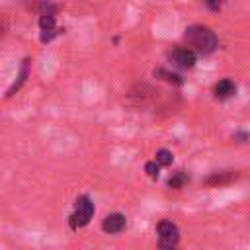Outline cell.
Masks as SVG:
<instances>
[{"instance_id": "1", "label": "cell", "mask_w": 250, "mask_h": 250, "mask_svg": "<svg viewBox=\"0 0 250 250\" xmlns=\"http://www.w3.org/2000/svg\"><path fill=\"white\" fill-rule=\"evenodd\" d=\"M186 39L201 55L213 53L217 49V45H219V39H217L215 31L205 27V25H191V27H188L186 29Z\"/></svg>"}, {"instance_id": "2", "label": "cell", "mask_w": 250, "mask_h": 250, "mask_svg": "<svg viewBox=\"0 0 250 250\" xmlns=\"http://www.w3.org/2000/svg\"><path fill=\"white\" fill-rule=\"evenodd\" d=\"M92 217H94V203H92V199L88 195H80L74 201V211L68 217V225H70L72 230H76L80 227H86Z\"/></svg>"}, {"instance_id": "3", "label": "cell", "mask_w": 250, "mask_h": 250, "mask_svg": "<svg viewBox=\"0 0 250 250\" xmlns=\"http://www.w3.org/2000/svg\"><path fill=\"white\" fill-rule=\"evenodd\" d=\"M156 232H158L160 248H176V244L180 240V229L176 227V223L164 219L156 225Z\"/></svg>"}, {"instance_id": "4", "label": "cell", "mask_w": 250, "mask_h": 250, "mask_svg": "<svg viewBox=\"0 0 250 250\" xmlns=\"http://www.w3.org/2000/svg\"><path fill=\"white\" fill-rule=\"evenodd\" d=\"M168 61L178 68H191L195 64V51L189 47H174L168 51Z\"/></svg>"}, {"instance_id": "5", "label": "cell", "mask_w": 250, "mask_h": 250, "mask_svg": "<svg viewBox=\"0 0 250 250\" xmlns=\"http://www.w3.org/2000/svg\"><path fill=\"white\" fill-rule=\"evenodd\" d=\"M102 229L107 234L121 232L125 229V215H121V213H109V215H105V219L102 221Z\"/></svg>"}, {"instance_id": "6", "label": "cell", "mask_w": 250, "mask_h": 250, "mask_svg": "<svg viewBox=\"0 0 250 250\" xmlns=\"http://www.w3.org/2000/svg\"><path fill=\"white\" fill-rule=\"evenodd\" d=\"M213 94H215L217 100H229V98H232V96L236 94V84H234V80H230V78L219 80V82L213 86Z\"/></svg>"}, {"instance_id": "7", "label": "cell", "mask_w": 250, "mask_h": 250, "mask_svg": "<svg viewBox=\"0 0 250 250\" xmlns=\"http://www.w3.org/2000/svg\"><path fill=\"white\" fill-rule=\"evenodd\" d=\"M236 178H238L236 172H232V170H223V172H213L211 176H207V178H205V184H207V186H225V184H229V182H232V180H236Z\"/></svg>"}, {"instance_id": "8", "label": "cell", "mask_w": 250, "mask_h": 250, "mask_svg": "<svg viewBox=\"0 0 250 250\" xmlns=\"http://www.w3.org/2000/svg\"><path fill=\"white\" fill-rule=\"evenodd\" d=\"M154 76L156 78H162V80H166V82H170V84H184V80H182V76L180 74H176V72H170V70H166V68H156L154 70Z\"/></svg>"}, {"instance_id": "9", "label": "cell", "mask_w": 250, "mask_h": 250, "mask_svg": "<svg viewBox=\"0 0 250 250\" xmlns=\"http://www.w3.org/2000/svg\"><path fill=\"white\" fill-rule=\"evenodd\" d=\"M27 74H29V59H25V61H23V64H21V70H20V76H18V82H16V84H14V86L8 90V96H12V94H14V92H16V90H18V88H20V86L25 82Z\"/></svg>"}, {"instance_id": "10", "label": "cell", "mask_w": 250, "mask_h": 250, "mask_svg": "<svg viewBox=\"0 0 250 250\" xmlns=\"http://www.w3.org/2000/svg\"><path fill=\"white\" fill-rule=\"evenodd\" d=\"M39 27L41 31H53L55 29V14H41L39 16Z\"/></svg>"}, {"instance_id": "11", "label": "cell", "mask_w": 250, "mask_h": 250, "mask_svg": "<svg viewBox=\"0 0 250 250\" xmlns=\"http://www.w3.org/2000/svg\"><path fill=\"white\" fill-rule=\"evenodd\" d=\"M172 160H174V156H172V152H170V150H166V148L156 150V158H154V162H156L158 166H170V164H172Z\"/></svg>"}, {"instance_id": "12", "label": "cell", "mask_w": 250, "mask_h": 250, "mask_svg": "<svg viewBox=\"0 0 250 250\" xmlns=\"http://www.w3.org/2000/svg\"><path fill=\"white\" fill-rule=\"evenodd\" d=\"M186 182H188V174H186L184 170H180V172H176V174L168 180V186H170V188H174V189H180Z\"/></svg>"}, {"instance_id": "13", "label": "cell", "mask_w": 250, "mask_h": 250, "mask_svg": "<svg viewBox=\"0 0 250 250\" xmlns=\"http://www.w3.org/2000/svg\"><path fill=\"white\" fill-rule=\"evenodd\" d=\"M145 172H146L152 180H156V178H158V172H160V166H158L154 160H150V162L145 164Z\"/></svg>"}, {"instance_id": "14", "label": "cell", "mask_w": 250, "mask_h": 250, "mask_svg": "<svg viewBox=\"0 0 250 250\" xmlns=\"http://www.w3.org/2000/svg\"><path fill=\"white\" fill-rule=\"evenodd\" d=\"M4 31H6V23H4V20L0 18V37L4 35Z\"/></svg>"}, {"instance_id": "15", "label": "cell", "mask_w": 250, "mask_h": 250, "mask_svg": "<svg viewBox=\"0 0 250 250\" xmlns=\"http://www.w3.org/2000/svg\"><path fill=\"white\" fill-rule=\"evenodd\" d=\"M207 6H209V8H211V10H219V8H221V4H213V2H209V4H207Z\"/></svg>"}, {"instance_id": "16", "label": "cell", "mask_w": 250, "mask_h": 250, "mask_svg": "<svg viewBox=\"0 0 250 250\" xmlns=\"http://www.w3.org/2000/svg\"><path fill=\"white\" fill-rule=\"evenodd\" d=\"M160 250H178V248H160Z\"/></svg>"}]
</instances>
